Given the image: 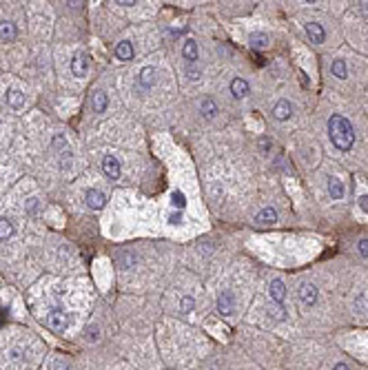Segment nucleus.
<instances>
[{
	"mask_svg": "<svg viewBox=\"0 0 368 370\" xmlns=\"http://www.w3.org/2000/svg\"><path fill=\"white\" fill-rule=\"evenodd\" d=\"M182 56H184V60H186L189 64L198 62V58H200V54H198V42H195V40H186V42H184V49H182Z\"/></svg>",
	"mask_w": 368,
	"mask_h": 370,
	"instance_id": "f8f14e48",
	"label": "nucleus"
},
{
	"mask_svg": "<svg viewBox=\"0 0 368 370\" xmlns=\"http://www.w3.org/2000/svg\"><path fill=\"white\" fill-rule=\"evenodd\" d=\"M116 58L120 60H131L133 58V45L129 40H122L116 45Z\"/></svg>",
	"mask_w": 368,
	"mask_h": 370,
	"instance_id": "f3484780",
	"label": "nucleus"
},
{
	"mask_svg": "<svg viewBox=\"0 0 368 370\" xmlns=\"http://www.w3.org/2000/svg\"><path fill=\"white\" fill-rule=\"evenodd\" d=\"M344 193H346V188H344V182L335 175H331L328 178V195H331V200H342Z\"/></svg>",
	"mask_w": 368,
	"mask_h": 370,
	"instance_id": "1a4fd4ad",
	"label": "nucleus"
},
{
	"mask_svg": "<svg viewBox=\"0 0 368 370\" xmlns=\"http://www.w3.org/2000/svg\"><path fill=\"white\" fill-rule=\"evenodd\" d=\"M193 308H195V300H193V297H189V295L182 297V302H180V310H182L184 315H189Z\"/></svg>",
	"mask_w": 368,
	"mask_h": 370,
	"instance_id": "a878e982",
	"label": "nucleus"
},
{
	"mask_svg": "<svg viewBox=\"0 0 368 370\" xmlns=\"http://www.w3.org/2000/svg\"><path fill=\"white\" fill-rule=\"evenodd\" d=\"M269 293H271V300H273L275 304H282V302H284V297H286L284 282H282V279H273V282H271Z\"/></svg>",
	"mask_w": 368,
	"mask_h": 370,
	"instance_id": "9b49d317",
	"label": "nucleus"
},
{
	"mask_svg": "<svg viewBox=\"0 0 368 370\" xmlns=\"http://www.w3.org/2000/svg\"><path fill=\"white\" fill-rule=\"evenodd\" d=\"M360 208L368 215V195H362L360 197Z\"/></svg>",
	"mask_w": 368,
	"mask_h": 370,
	"instance_id": "c756f323",
	"label": "nucleus"
},
{
	"mask_svg": "<svg viewBox=\"0 0 368 370\" xmlns=\"http://www.w3.org/2000/svg\"><path fill=\"white\" fill-rule=\"evenodd\" d=\"M186 75H189L191 80H198V78H200V75H202V73H200L198 69H189V71H186Z\"/></svg>",
	"mask_w": 368,
	"mask_h": 370,
	"instance_id": "2f4dec72",
	"label": "nucleus"
},
{
	"mask_svg": "<svg viewBox=\"0 0 368 370\" xmlns=\"http://www.w3.org/2000/svg\"><path fill=\"white\" fill-rule=\"evenodd\" d=\"M13 235V224L9 220H0V240H9Z\"/></svg>",
	"mask_w": 368,
	"mask_h": 370,
	"instance_id": "393cba45",
	"label": "nucleus"
},
{
	"mask_svg": "<svg viewBox=\"0 0 368 370\" xmlns=\"http://www.w3.org/2000/svg\"><path fill=\"white\" fill-rule=\"evenodd\" d=\"M251 47L253 49H264V47H269V36L266 34H253L251 36Z\"/></svg>",
	"mask_w": 368,
	"mask_h": 370,
	"instance_id": "4be33fe9",
	"label": "nucleus"
},
{
	"mask_svg": "<svg viewBox=\"0 0 368 370\" xmlns=\"http://www.w3.org/2000/svg\"><path fill=\"white\" fill-rule=\"evenodd\" d=\"M107 93H102V91H93L91 93V107H93V111L95 113H102V111H107Z\"/></svg>",
	"mask_w": 368,
	"mask_h": 370,
	"instance_id": "2eb2a0df",
	"label": "nucleus"
},
{
	"mask_svg": "<svg viewBox=\"0 0 368 370\" xmlns=\"http://www.w3.org/2000/svg\"><path fill=\"white\" fill-rule=\"evenodd\" d=\"M257 224H275V220H277V211L275 208H262L260 213H257Z\"/></svg>",
	"mask_w": 368,
	"mask_h": 370,
	"instance_id": "a211bd4d",
	"label": "nucleus"
},
{
	"mask_svg": "<svg viewBox=\"0 0 368 370\" xmlns=\"http://www.w3.org/2000/svg\"><path fill=\"white\" fill-rule=\"evenodd\" d=\"M231 93H233V98H244L246 93H248V82L246 80H242V78H233L231 80Z\"/></svg>",
	"mask_w": 368,
	"mask_h": 370,
	"instance_id": "4468645a",
	"label": "nucleus"
},
{
	"mask_svg": "<svg viewBox=\"0 0 368 370\" xmlns=\"http://www.w3.org/2000/svg\"><path fill=\"white\" fill-rule=\"evenodd\" d=\"M89 337H98V330H95V328H89Z\"/></svg>",
	"mask_w": 368,
	"mask_h": 370,
	"instance_id": "e433bc0d",
	"label": "nucleus"
},
{
	"mask_svg": "<svg viewBox=\"0 0 368 370\" xmlns=\"http://www.w3.org/2000/svg\"><path fill=\"white\" fill-rule=\"evenodd\" d=\"M9 355H11V359H13V362H20V359H22V353H20V350H18V348H13Z\"/></svg>",
	"mask_w": 368,
	"mask_h": 370,
	"instance_id": "7c9ffc66",
	"label": "nucleus"
},
{
	"mask_svg": "<svg viewBox=\"0 0 368 370\" xmlns=\"http://www.w3.org/2000/svg\"><path fill=\"white\" fill-rule=\"evenodd\" d=\"M357 250H360L364 257H368V240H360V244H357Z\"/></svg>",
	"mask_w": 368,
	"mask_h": 370,
	"instance_id": "c85d7f7f",
	"label": "nucleus"
},
{
	"mask_svg": "<svg viewBox=\"0 0 368 370\" xmlns=\"http://www.w3.org/2000/svg\"><path fill=\"white\" fill-rule=\"evenodd\" d=\"M47 324H49L51 330L62 333V330H67V326H69V317H67V312L62 310V308H54V310L49 312V317H47Z\"/></svg>",
	"mask_w": 368,
	"mask_h": 370,
	"instance_id": "7ed1b4c3",
	"label": "nucleus"
},
{
	"mask_svg": "<svg viewBox=\"0 0 368 370\" xmlns=\"http://www.w3.org/2000/svg\"><path fill=\"white\" fill-rule=\"evenodd\" d=\"M169 224H173V226H178V224H182V213L180 211H173L169 215Z\"/></svg>",
	"mask_w": 368,
	"mask_h": 370,
	"instance_id": "cd10ccee",
	"label": "nucleus"
},
{
	"mask_svg": "<svg viewBox=\"0 0 368 370\" xmlns=\"http://www.w3.org/2000/svg\"><path fill=\"white\" fill-rule=\"evenodd\" d=\"M328 135H331L333 144H335L339 151H348L353 146V142H355L353 124L344 116H337V113L328 118Z\"/></svg>",
	"mask_w": 368,
	"mask_h": 370,
	"instance_id": "f257e3e1",
	"label": "nucleus"
},
{
	"mask_svg": "<svg viewBox=\"0 0 368 370\" xmlns=\"http://www.w3.org/2000/svg\"><path fill=\"white\" fill-rule=\"evenodd\" d=\"M84 200H87V206L93 208V211H100V208L107 204V195H104L102 191H98V188H89L87 195H84Z\"/></svg>",
	"mask_w": 368,
	"mask_h": 370,
	"instance_id": "39448f33",
	"label": "nucleus"
},
{
	"mask_svg": "<svg viewBox=\"0 0 368 370\" xmlns=\"http://www.w3.org/2000/svg\"><path fill=\"white\" fill-rule=\"evenodd\" d=\"M362 13H364V16H368V2H362Z\"/></svg>",
	"mask_w": 368,
	"mask_h": 370,
	"instance_id": "c9c22d12",
	"label": "nucleus"
},
{
	"mask_svg": "<svg viewBox=\"0 0 368 370\" xmlns=\"http://www.w3.org/2000/svg\"><path fill=\"white\" fill-rule=\"evenodd\" d=\"M299 300H302L304 306H315V302H317V288H315L313 284L304 282L302 286H299Z\"/></svg>",
	"mask_w": 368,
	"mask_h": 370,
	"instance_id": "0eeeda50",
	"label": "nucleus"
},
{
	"mask_svg": "<svg viewBox=\"0 0 368 370\" xmlns=\"http://www.w3.org/2000/svg\"><path fill=\"white\" fill-rule=\"evenodd\" d=\"M89 71V58L84 54H75L74 60H71V73L78 75V78H84Z\"/></svg>",
	"mask_w": 368,
	"mask_h": 370,
	"instance_id": "423d86ee",
	"label": "nucleus"
},
{
	"mask_svg": "<svg viewBox=\"0 0 368 370\" xmlns=\"http://www.w3.org/2000/svg\"><path fill=\"white\" fill-rule=\"evenodd\" d=\"M16 25L13 22H9V20H2L0 22V40H13L16 38Z\"/></svg>",
	"mask_w": 368,
	"mask_h": 370,
	"instance_id": "6ab92c4d",
	"label": "nucleus"
},
{
	"mask_svg": "<svg viewBox=\"0 0 368 370\" xmlns=\"http://www.w3.org/2000/svg\"><path fill=\"white\" fill-rule=\"evenodd\" d=\"M260 144H262V151H264V153H269V140H266V137H262Z\"/></svg>",
	"mask_w": 368,
	"mask_h": 370,
	"instance_id": "473e14b6",
	"label": "nucleus"
},
{
	"mask_svg": "<svg viewBox=\"0 0 368 370\" xmlns=\"http://www.w3.org/2000/svg\"><path fill=\"white\" fill-rule=\"evenodd\" d=\"M218 310H220V315H224V317L233 315V310H235V295H233V291H228V288L220 291V295H218Z\"/></svg>",
	"mask_w": 368,
	"mask_h": 370,
	"instance_id": "f03ea898",
	"label": "nucleus"
},
{
	"mask_svg": "<svg viewBox=\"0 0 368 370\" xmlns=\"http://www.w3.org/2000/svg\"><path fill=\"white\" fill-rule=\"evenodd\" d=\"M333 75L339 78V80H344L348 75V67H346V62H344L342 58H337L335 62H333Z\"/></svg>",
	"mask_w": 368,
	"mask_h": 370,
	"instance_id": "412c9836",
	"label": "nucleus"
},
{
	"mask_svg": "<svg viewBox=\"0 0 368 370\" xmlns=\"http://www.w3.org/2000/svg\"><path fill=\"white\" fill-rule=\"evenodd\" d=\"M102 171H104V175H107L109 180H118V178H120L122 169H120V162H118V158H113V155H107V158L102 160Z\"/></svg>",
	"mask_w": 368,
	"mask_h": 370,
	"instance_id": "20e7f679",
	"label": "nucleus"
},
{
	"mask_svg": "<svg viewBox=\"0 0 368 370\" xmlns=\"http://www.w3.org/2000/svg\"><path fill=\"white\" fill-rule=\"evenodd\" d=\"M306 34H308V40L315 42V45H322L326 40V34H324V27L319 22H308L306 25Z\"/></svg>",
	"mask_w": 368,
	"mask_h": 370,
	"instance_id": "6e6552de",
	"label": "nucleus"
},
{
	"mask_svg": "<svg viewBox=\"0 0 368 370\" xmlns=\"http://www.w3.org/2000/svg\"><path fill=\"white\" fill-rule=\"evenodd\" d=\"M7 104L11 109H22L25 107V93L20 89H9L7 91Z\"/></svg>",
	"mask_w": 368,
	"mask_h": 370,
	"instance_id": "ddd939ff",
	"label": "nucleus"
},
{
	"mask_svg": "<svg viewBox=\"0 0 368 370\" xmlns=\"http://www.w3.org/2000/svg\"><path fill=\"white\" fill-rule=\"evenodd\" d=\"M269 315L273 317V321H284L286 319V310L282 304H273V306L269 308Z\"/></svg>",
	"mask_w": 368,
	"mask_h": 370,
	"instance_id": "5701e85b",
	"label": "nucleus"
},
{
	"mask_svg": "<svg viewBox=\"0 0 368 370\" xmlns=\"http://www.w3.org/2000/svg\"><path fill=\"white\" fill-rule=\"evenodd\" d=\"M155 84V69L153 67H145L140 71V87L142 89H151Z\"/></svg>",
	"mask_w": 368,
	"mask_h": 370,
	"instance_id": "dca6fc26",
	"label": "nucleus"
},
{
	"mask_svg": "<svg viewBox=\"0 0 368 370\" xmlns=\"http://www.w3.org/2000/svg\"><path fill=\"white\" fill-rule=\"evenodd\" d=\"M171 204H173V208H178V211H182L186 206V197L182 191H173L171 193Z\"/></svg>",
	"mask_w": 368,
	"mask_h": 370,
	"instance_id": "b1692460",
	"label": "nucleus"
},
{
	"mask_svg": "<svg viewBox=\"0 0 368 370\" xmlns=\"http://www.w3.org/2000/svg\"><path fill=\"white\" fill-rule=\"evenodd\" d=\"M116 4H122V7H131V4H136V0H118Z\"/></svg>",
	"mask_w": 368,
	"mask_h": 370,
	"instance_id": "72a5a7b5",
	"label": "nucleus"
},
{
	"mask_svg": "<svg viewBox=\"0 0 368 370\" xmlns=\"http://www.w3.org/2000/svg\"><path fill=\"white\" fill-rule=\"evenodd\" d=\"M333 370H351V368H348V366H346V364H337V366H335V368H333Z\"/></svg>",
	"mask_w": 368,
	"mask_h": 370,
	"instance_id": "f704fd0d",
	"label": "nucleus"
},
{
	"mask_svg": "<svg viewBox=\"0 0 368 370\" xmlns=\"http://www.w3.org/2000/svg\"><path fill=\"white\" fill-rule=\"evenodd\" d=\"M215 113H218V104H215L211 98H204L202 100V116L207 118V120H213Z\"/></svg>",
	"mask_w": 368,
	"mask_h": 370,
	"instance_id": "aec40b11",
	"label": "nucleus"
},
{
	"mask_svg": "<svg viewBox=\"0 0 368 370\" xmlns=\"http://www.w3.org/2000/svg\"><path fill=\"white\" fill-rule=\"evenodd\" d=\"M118 262H120V266H122V268H129V266L133 264V255H131V253H122Z\"/></svg>",
	"mask_w": 368,
	"mask_h": 370,
	"instance_id": "bb28decb",
	"label": "nucleus"
},
{
	"mask_svg": "<svg viewBox=\"0 0 368 370\" xmlns=\"http://www.w3.org/2000/svg\"><path fill=\"white\" fill-rule=\"evenodd\" d=\"M291 113H293V107H291L289 100H280L275 104V109H273V118H275V120H280V122L289 120Z\"/></svg>",
	"mask_w": 368,
	"mask_h": 370,
	"instance_id": "9d476101",
	"label": "nucleus"
}]
</instances>
